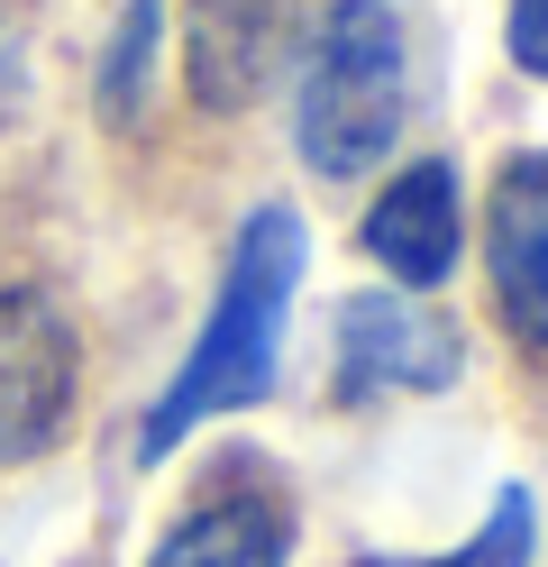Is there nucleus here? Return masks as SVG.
Here are the masks:
<instances>
[{
	"label": "nucleus",
	"instance_id": "1",
	"mask_svg": "<svg viewBox=\"0 0 548 567\" xmlns=\"http://www.w3.org/2000/svg\"><path fill=\"white\" fill-rule=\"evenodd\" d=\"M302 247L311 238H302V220H292L283 202H266V210L238 220V247H229V266H219V293H210V321L193 339V358L174 367L165 403L146 412V431H137L146 457H165L174 440H193L219 412H247V403L275 394L283 311H292V293H302Z\"/></svg>",
	"mask_w": 548,
	"mask_h": 567
},
{
	"label": "nucleus",
	"instance_id": "2",
	"mask_svg": "<svg viewBox=\"0 0 548 567\" xmlns=\"http://www.w3.org/2000/svg\"><path fill=\"white\" fill-rule=\"evenodd\" d=\"M402 120H412V38H402L393 0H329L311 47H302V83H292V137H302L311 174L356 184L365 165L393 156Z\"/></svg>",
	"mask_w": 548,
	"mask_h": 567
},
{
	"label": "nucleus",
	"instance_id": "3",
	"mask_svg": "<svg viewBox=\"0 0 548 567\" xmlns=\"http://www.w3.org/2000/svg\"><path fill=\"white\" fill-rule=\"evenodd\" d=\"M73 384H83L73 321L46 293L10 284V293H0V467H28V457L64 431Z\"/></svg>",
	"mask_w": 548,
	"mask_h": 567
},
{
	"label": "nucleus",
	"instance_id": "4",
	"mask_svg": "<svg viewBox=\"0 0 548 567\" xmlns=\"http://www.w3.org/2000/svg\"><path fill=\"white\" fill-rule=\"evenodd\" d=\"M457 375V330L421 311L412 293H356L339 302V394L375 403V394H438Z\"/></svg>",
	"mask_w": 548,
	"mask_h": 567
},
{
	"label": "nucleus",
	"instance_id": "5",
	"mask_svg": "<svg viewBox=\"0 0 548 567\" xmlns=\"http://www.w3.org/2000/svg\"><path fill=\"white\" fill-rule=\"evenodd\" d=\"M457 247H466V210H457V165H448V156L402 165L393 184H384V202L365 210V257H375L402 293L448 284Z\"/></svg>",
	"mask_w": 548,
	"mask_h": 567
},
{
	"label": "nucleus",
	"instance_id": "6",
	"mask_svg": "<svg viewBox=\"0 0 548 567\" xmlns=\"http://www.w3.org/2000/svg\"><path fill=\"white\" fill-rule=\"evenodd\" d=\"M485 266H494V302L511 311V330L548 348V147L503 156L494 202H485Z\"/></svg>",
	"mask_w": 548,
	"mask_h": 567
},
{
	"label": "nucleus",
	"instance_id": "7",
	"mask_svg": "<svg viewBox=\"0 0 548 567\" xmlns=\"http://www.w3.org/2000/svg\"><path fill=\"white\" fill-rule=\"evenodd\" d=\"M292 55V0H201L193 10V92L201 111H247Z\"/></svg>",
	"mask_w": 548,
	"mask_h": 567
},
{
	"label": "nucleus",
	"instance_id": "8",
	"mask_svg": "<svg viewBox=\"0 0 548 567\" xmlns=\"http://www.w3.org/2000/svg\"><path fill=\"white\" fill-rule=\"evenodd\" d=\"M292 558V504L275 485H219L183 513L146 567H283Z\"/></svg>",
	"mask_w": 548,
	"mask_h": 567
},
{
	"label": "nucleus",
	"instance_id": "9",
	"mask_svg": "<svg viewBox=\"0 0 548 567\" xmlns=\"http://www.w3.org/2000/svg\"><path fill=\"white\" fill-rule=\"evenodd\" d=\"M530 530H539V504H530L521 485H503L494 513H485V530H475L457 558H421V567H530Z\"/></svg>",
	"mask_w": 548,
	"mask_h": 567
},
{
	"label": "nucleus",
	"instance_id": "10",
	"mask_svg": "<svg viewBox=\"0 0 548 567\" xmlns=\"http://www.w3.org/2000/svg\"><path fill=\"white\" fill-rule=\"evenodd\" d=\"M156 0H128V19H120V38H110V74H101V92H110V120H128L137 111V83H146V64H156Z\"/></svg>",
	"mask_w": 548,
	"mask_h": 567
},
{
	"label": "nucleus",
	"instance_id": "11",
	"mask_svg": "<svg viewBox=\"0 0 548 567\" xmlns=\"http://www.w3.org/2000/svg\"><path fill=\"white\" fill-rule=\"evenodd\" d=\"M503 47H511V64H521V74H539V83H548V0H511Z\"/></svg>",
	"mask_w": 548,
	"mask_h": 567
}]
</instances>
